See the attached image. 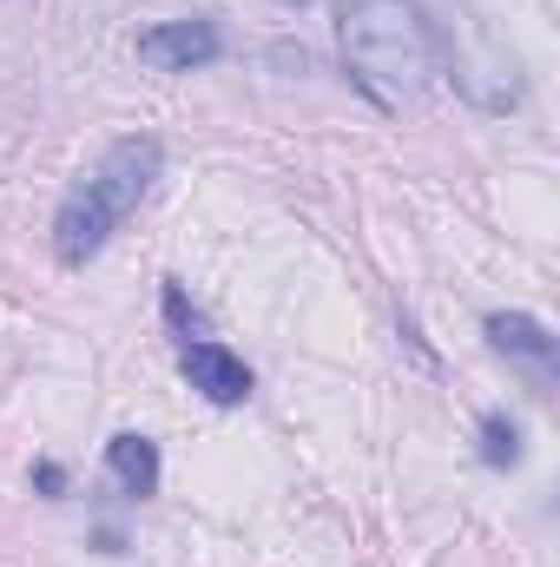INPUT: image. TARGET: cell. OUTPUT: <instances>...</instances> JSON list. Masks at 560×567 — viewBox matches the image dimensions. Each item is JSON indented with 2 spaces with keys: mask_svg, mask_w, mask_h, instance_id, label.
<instances>
[{
  "mask_svg": "<svg viewBox=\"0 0 560 567\" xmlns=\"http://www.w3.org/2000/svg\"><path fill=\"white\" fill-rule=\"evenodd\" d=\"M33 488H40V495H66V475H60V462H40V468H33Z\"/></svg>",
  "mask_w": 560,
  "mask_h": 567,
  "instance_id": "9",
  "label": "cell"
},
{
  "mask_svg": "<svg viewBox=\"0 0 560 567\" xmlns=\"http://www.w3.org/2000/svg\"><path fill=\"white\" fill-rule=\"evenodd\" d=\"M336 47H343L350 80L383 113L416 106L448 53V40L422 0H336Z\"/></svg>",
  "mask_w": 560,
  "mask_h": 567,
  "instance_id": "1",
  "label": "cell"
},
{
  "mask_svg": "<svg viewBox=\"0 0 560 567\" xmlns=\"http://www.w3.org/2000/svg\"><path fill=\"white\" fill-rule=\"evenodd\" d=\"M290 7H303V0H290Z\"/></svg>",
  "mask_w": 560,
  "mask_h": 567,
  "instance_id": "10",
  "label": "cell"
},
{
  "mask_svg": "<svg viewBox=\"0 0 560 567\" xmlns=\"http://www.w3.org/2000/svg\"><path fill=\"white\" fill-rule=\"evenodd\" d=\"M106 468H113V482L133 495V502H145V495H158V442L152 435H113L106 442Z\"/></svg>",
  "mask_w": 560,
  "mask_h": 567,
  "instance_id": "6",
  "label": "cell"
},
{
  "mask_svg": "<svg viewBox=\"0 0 560 567\" xmlns=\"http://www.w3.org/2000/svg\"><path fill=\"white\" fill-rule=\"evenodd\" d=\"M488 343H495L501 357L528 363V377H535L541 396L554 390V337H548V323H535V317H521V310H495V317H488Z\"/></svg>",
  "mask_w": 560,
  "mask_h": 567,
  "instance_id": "5",
  "label": "cell"
},
{
  "mask_svg": "<svg viewBox=\"0 0 560 567\" xmlns=\"http://www.w3.org/2000/svg\"><path fill=\"white\" fill-rule=\"evenodd\" d=\"M165 317H172L178 343H191V337H198V310L185 303V284H178V278H165Z\"/></svg>",
  "mask_w": 560,
  "mask_h": 567,
  "instance_id": "8",
  "label": "cell"
},
{
  "mask_svg": "<svg viewBox=\"0 0 560 567\" xmlns=\"http://www.w3.org/2000/svg\"><path fill=\"white\" fill-rule=\"evenodd\" d=\"M158 165H165V145L152 140V133H133V140L106 145L93 172H80V185H73V192L60 198V212H53V258H60L66 271L93 265V258L113 245V231L139 212V198L152 192Z\"/></svg>",
  "mask_w": 560,
  "mask_h": 567,
  "instance_id": "2",
  "label": "cell"
},
{
  "mask_svg": "<svg viewBox=\"0 0 560 567\" xmlns=\"http://www.w3.org/2000/svg\"><path fill=\"white\" fill-rule=\"evenodd\" d=\"M178 377H185L205 403H218V410H238V403L251 396V363H245L231 343H218V337L178 343Z\"/></svg>",
  "mask_w": 560,
  "mask_h": 567,
  "instance_id": "3",
  "label": "cell"
},
{
  "mask_svg": "<svg viewBox=\"0 0 560 567\" xmlns=\"http://www.w3.org/2000/svg\"><path fill=\"white\" fill-rule=\"evenodd\" d=\"M218 53H225V33L211 20H165L139 33V60L152 73H191V66H211Z\"/></svg>",
  "mask_w": 560,
  "mask_h": 567,
  "instance_id": "4",
  "label": "cell"
},
{
  "mask_svg": "<svg viewBox=\"0 0 560 567\" xmlns=\"http://www.w3.org/2000/svg\"><path fill=\"white\" fill-rule=\"evenodd\" d=\"M481 462L488 468H515L521 462V429H515V416H481Z\"/></svg>",
  "mask_w": 560,
  "mask_h": 567,
  "instance_id": "7",
  "label": "cell"
}]
</instances>
